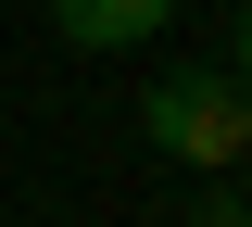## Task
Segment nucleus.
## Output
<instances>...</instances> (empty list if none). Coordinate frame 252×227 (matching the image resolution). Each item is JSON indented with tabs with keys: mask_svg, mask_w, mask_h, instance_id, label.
Instances as JSON below:
<instances>
[{
	"mask_svg": "<svg viewBox=\"0 0 252 227\" xmlns=\"http://www.w3.org/2000/svg\"><path fill=\"white\" fill-rule=\"evenodd\" d=\"M139 127H152L164 164H202V177H227V164H252V89L227 64H177L139 89Z\"/></svg>",
	"mask_w": 252,
	"mask_h": 227,
	"instance_id": "obj_1",
	"label": "nucleus"
},
{
	"mask_svg": "<svg viewBox=\"0 0 252 227\" xmlns=\"http://www.w3.org/2000/svg\"><path fill=\"white\" fill-rule=\"evenodd\" d=\"M164 13L177 0H51V26L76 51H139V38H164Z\"/></svg>",
	"mask_w": 252,
	"mask_h": 227,
	"instance_id": "obj_2",
	"label": "nucleus"
},
{
	"mask_svg": "<svg viewBox=\"0 0 252 227\" xmlns=\"http://www.w3.org/2000/svg\"><path fill=\"white\" fill-rule=\"evenodd\" d=\"M177 227H252V190L240 177H202V190H189V215Z\"/></svg>",
	"mask_w": 252,
	"mask_h": 227,
	"instance_id": "obj_3",
	"label": "nucleus"
},
{
	"mask_svg": "<svg viewBox=\"0 0 252 227\" xmlns=\"http://www.w3.org/2000/svg\"><path fill=\"white\" fill-rule=\"evenodd\" d=\"M227 76H240V89H252V0H240V51H227Z\"/></svg>",
	"mask_w": 252,
	"mask_h": 227,
	"instance_id": "obj_4",
	"label": "nucleus"
}]
</instances>
